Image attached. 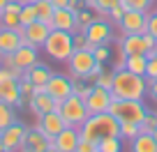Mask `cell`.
I'll return each mask as SVG.
<instances>
[{"mask_svg": "<svg viewBox=\"0 0 157 152\" xmlns=\"http://www.w3.org/2000/svg\"><path fill=\"white\" fill-rule=\"evenodd\" d=\"M157 79V58H148V67H146V81H155Z\"/></svg>", "mask_w": 157, "mask_h": 152, "instance_id": "cell-38", "label": "cell"}, {"mask_svg": "<svg viewBox=\"0 0 157 152\" xmlns=\"http://www.w3.org/2000/svg\"><path fill=\"white\" fill-rule=\"evenodd\" d=\"M132 152H157V143L152 138V134H139L136 138H132Z\"/></svg>", "mask_w": 157, "mask_h": 152, "instance_id": "cell-24", "label": "cell"}, {"mask_svg": "<svg viewBox=\"0 0 157 152\" xmlns=\"http://www.w3.org/2000/svg\"><path fill=\"white\" fill-rule=\"evenodd\" d=\"M23 2H35V0H23Z\"/></svg>", "mask_w": 157, "mask_h": 152, "instance_id": "cell-51", "label": "cell"}, {"mask_svg": "<svg viewBox=\"0 0 157 152\" xmlns=\"http://www.w3.org/2000/svg\"><path fill=\"white\" fill-rule=\"evenodd\" d=\"M49 145H53V138H49L39 127H33V129H28V134H25V141H23L21 152H44Z\"/></svg>", "mask_w": 157, "mask_h": 152, "instance_id": "cell-15", "label": "cell"}, {"mask_svg": "<svg viewBox=\"0 0 157 152\" xmlns=\"http://www.w3.org/2000/svg\"><path fill=\"white\" fill-rule=\"evenodd\" d=\"M2 150H5V147H2V143H0V152H2Z\"/></svg>", "mask_w": 157, "mask_h": 152, "instance_id": "cell-50", "label": "cell"}, {"mask_svg": "<svg viewBox=\"0 0 157 152\" xmlns=\"http://www.w3.org/2000/svg\"><path fill=\"white\" fill-rule=\"evenodd\" d=\"M97 5H99V9H102V14L109 19V9H113L116 5H120V0H97Z\"/></svg>", "mask_w": 157, "mask_h": 152, "instance_id": "cell-41", "label": "cell"}, {"mask_svg": "<svg viewBox=\"0 0 157 152\" xmlns=\"http://www.w3.org/2000/svg\"><path fill=\"white\" fill-rule=\"evenodd\" d=\"M7 2H10V0H0V9H2V7H5Z\"/></svg>", "mask_w": 157, "mask_h": 152, "instance_id": "cell-49", "label": "cell"}, {"mask_svg": "<svg viewBox=\"0 0 157 152\" xmlns=\"http://www.w3.org/2000/svg\"><path fill=\"white\" fill-rule=\"evenodd\" d=\"M67 65H69V76H74V79H88V74L93 72L97 60H95L93 51L81 49V51H74V53L69 55Z\"/></svg>", "mask_w": 157, "mask_h": 152, "instance_id": "cell-8", "label": "cell"}, {"mask_svg": "<svg viewBox=\"0 0 157 152\" xmlns=\"http://www.w3.org/2000/svg\"><path fill=\"white\" fill-rule=\"evenodd\" d=\"M69 2H72V0H51V5H53L56 9H60V7H69Z\"/></svg>", "mask_w": 157, "mask_h": 152, "instance_id": "cell-46", "label": "cell"}, {"mask_svg": "<svg viewBox=\"0 0 157 152\" xmlns=\"http://www.w3.org/2000/svg\"><path fill=\"white\" fill-rule=\"evenodd\" d=\"M51 28H53V30H67V32H78L76 14H74L69 7H60V9H56L53 19H51Z\"/></svg>", "mask_w": 157, "mask_h": 152, "instance_id": "cell-17", "label": "cell"}, {"mask_svg": "<svg viewBox=\"0 0 157 152\" xmlns=\"http://www.w3.org/2000/svg\"><path fill=\"white\" fill-rule=\"evenodd\" d=\"M139 134H141V127H139L136 122H120V138L132 141V138H136Z\"/></svg>", "mask_w": 157, "mask_h": 152, "instance_id": "cell-32", "label": "cell"}, {"mask_svg": "<svg viewBox=\"0 0 157 152\" xmlns=\"http://www.w3.org/2000/svg\"><path fill=\"white\" fill-rule=\"evenodd\" d=\"M78 132H81V138L99 143L104 136H120V122L109 111H104V113H97V115H90L81 124Z\"/></svg>", "mask_w": 157, "mask_h": 152, "instance_id": "cell-2", "label": "cell"}, {"mask_svg": "<svg viewBox=\"0 0 157 152\" xmlns=\"http://www.w3.org/2000/svg\"><path fill=\"white\" fill-rule=\"evenodd\" d=\"M141 127V134H150L152 129L157 127V113H152V111H148V115L143 118V122L139 124Z\"/></svg>", "mask_w": 157, "mask_h": 152, "instance_id": "cell-35", "label": "cell"}, {"mask_svg": "<svg viewBox=\"0 0 157 152\" xmlns=\"http://www.w3.org/2000/svg\"><path fill=\"white\" fill-rule=\"evenodd\" d=\"M0 102L10 104L14 108L25 106V102L21 99V92H19V79H7L0 83Z\"/></svg>", "mask_w": 157, "mask_h": 152, "instance_id": "cell-18", "label": "cell"}, {"mask_svg": "<svg viewBox=\"0 0 157 152\" xmlns=\"http://www.w3.org/2000/svg\"><path fill=\"white\" fill-rule=\"evenodd\" d=\"M23 44L21 30H12V28H0V58L2 55H12L19 46Z\"/></svg>", "mask_w": 157, "mask_h": 152, "instance_id": "cell-19", "label": "cell"}, {"mask_svg": "<svg viewBox=\"0 0 157 152\" xmlns=\"http://www.w3.org/2000/svg\"><path fill=\"white\" fill-rule=\"evenodd\" d=\"M95 85H99V88H106V90H111V85H113V69H104L102 74H99L97 79H95Z\"/></svg>", "mask_w": 157, "mask_h": 152, "instance_id": "cell-36", "label": "cell"}, {"mask_svg": "<svg viewBox=\"0 0 157 152\" xmlns=\"http://www.w3.org/2000/svg\"><path fill=\"white\" fill-rule=\"evenodd\" d=\"M25 134H28V127L16 120V122H12L10 127H5L0 132V143H2V147H5L7 152H21Z\"/></svg>", "mask_w": 157, "mask_h": 152, "instance_id": "cell-10", "label": "cell"}, {"mask_svg": "<svg viewBox=\"0 0 157 152\" xmlns=\"http://www.w3.org/2000/svg\"><path fill=\"white\" fill-rule=\"evenodd\" d=\"M155 0H120V5L125 9H139V12H148L152 7Z\"/></svg>", "mask_w": 157, "mask_h": 152, "instance_id": "cell-33", "label": "cell"}, {"mask_svg": "<svg viewBox=\"0 0 157 152\" xmlns=\"http://www.w3.org/2000/svg\"><path fill=\"white\" fill-rule=\"evenodd\" d=\"M74 152H97V143H93V141H86V138H81Z\"/></svg>", "mask_w": 157, "mask_h": 152, "instance_id": "cell-39", "label": "cell"}, {"mask_svg": "<svg viewBox=\"0 0 157 152\" xmlns=\"http://www.w3.org/2000/svg\"><path fill=\"white\" fill-rule=\"evenodd\" d=\"M51 74H53V72H51V69L46 67L44 62H37V65H33L28 72H23V76L35 85V88H44L46 81L51 79Z\"/></svg>", "mask_w": 157, "mask_h": 152, "instance_id": "cell-22", "label": "cell"}, {"mask_svg": "<svg viewBox=\"0 0 157 152\" xmlns=\"http://www.w3.org/2000/svg\"><path fill=\"white\" fill-rule=\"evenodd\" d=\"M81 49H88V37L83 32H74V51H81Z\"/></svg>", "mask_w": 157, "mask_h": 152, "instance_id": "cell-40", "label": "cell"}, {"mask_svg": "<svg viewBox=\"0 0 157 152\" xmlns=\"http://www.w3.org/2000/svg\"><path fill=\"white\" fill-rule=\"evenodd\" d=\"M7 79H16V76H14L7 67H2V65H0V83H2V81H7Z\"/></svg>", "mask_w": 157, "mask_h": 152, "instance_id": "cell-44", "label": "cell"}, {"mask_svg": "<svg viewBox=\"0 0 157 152\" xmlns=\"http://www.w3.org/2000/svg\"><path fill=\"white\" fill-rule=\"evenodd\" d=\"M44 152H60V150H58V147H56V145H49V147H46Z\"/></svg>", "mask_w": 157, "mask_h": 152, "instance_id": "cell-47", "label": "cell"}, {"mask_svg": "<svg viewBox=\"0 0 157 152\" xmlns=\"http://www.w3.org/2000/svg\"><path fill=\"white\" fill-rule=\"evenodd\" d=\"M148 95L157 102V79L155 81H148Z\"/></svg>", "mask_w": 157, "mask_h": 152, "instance_id": "cell-45", "label": "cell"}, {"mask_svg": "<svg viewBox=\"0 0 157 152\" xmlns=\"http://www.w3.org/2000/svg\"><path fill=\"white\" fill-rule=\"evenodd\" d=\"M146 67H148V55H143V53L125 55V69L139 74V76H146Z\"/></svg>", "mask_w": 157, "mask_h": 152, "instance_id": "cell-23", "label": "cell"}, {"mask_svg": "<svg viewBox=\"0 0 157 152\" xmlns=\"http://www.w3.org/2000/svg\"><path fill=\"white\" fill-rule=\"evenodd\" d=\"M28 108L39 118V115H44V113H49V111H58V102L46 92H37V95H33V99L28 102Z\"/></svg>", "mask_w": 157, "mask_h": 152, "instance_id": "cell-21", "label": "cell"}, {"mask_svg": "<svg viewBox=\"0 0 157 152\" xmlns=\"http://www.w3.org/2000/svg\"><path fill=\"white\" fill-rule=\"evenodd\" d=\"M35 9H37V19L44 21V23L51 25V19H53L56 7L51 5V0H35Z\"/></svg>", "mask_w": 157, "mask_h": 152, "instance_id": "cell-25", "label": "cell"}, {"mask_svg": "<svg viewBox=\"0 0 157 152\" xmlns=\"http://www.w3.org/2000/svg\"><path fill=\"white\" fill-rule=\"evenodd\" d=\"M37 62H39V49L37 46H30V44H21L12 55H2V58H0V65L7 67L16 79H21L23 72H28V69L33 67V65H37Z\"/></svg>", "mask_w": 157, "mask_h": 152, "instance_id": "cell-3", "label": "cell"}, {"mask_svg": "<svg viewBox=\"0 0 157 152\" xmlns=\"http://www.w3.org/2000/svg\"><path fill=\"white\" fill-rule=\"evenodd\" d=\"M12 122H16V113H14V106H10V104L0 102V132L5 127H10Z\"/></svg>", "mask_w": 157, "mask_h": 152, "instance_id": "cell-28", "label": "cell"}, {"mask_svg": "<svg viewBox=\"0 0 157 152\" xmlns=\"http://www.w3.org/2000/svg\"><path fill=\"white\" fill-rule=\"evenodd\" d=\"M109 113H111L118 122L141 124L143 118L148 115V108H146V104H143V99H111Z\"/></svg>", "mask_w": 157, "mask_h": 152, "instance_id": "cell-5", "label": "cell"}, {"mask_svg": "<svg viewBox=\"0 0 157 152\" xmlns=\"http://www.w3.org/2000/svg\"><path fill=\"white\" fill-rule=\"evenodd\" d=\"M58 113L63 115V120H65L67 127H78V129H81V124L90 118L88 106H86V99L76 97V95H69L67 99L58 102Z\"/></svg>", "mask_w": 157, "mask_h": 152, "instance_id": "cell-6", "label": "cell"}, {"mask_svg": "<svg viewBox=\"0 0 157 152\" xmlns=\"http://www.w3.org/2000/svg\"><path fill=\"white\" fill-rule=\"evenodd\" d=\"M95 21V12H90L88 7L83 5V9L76 12V25H78V32H83L86 28H88V23H93Z\"/></svg>", "mask_w": 157, "mask_h": 152, "instance_id": "cell-31", "label": "cell"}, {"mask_svg": "<svg viewBox=\"0 0 157 152\" xmlns=\"http://www.w3.org/2000/svg\"><path fill=\"white\" fill-rule=\"evenodd\" d=\"M155 46H157V39L148 32H141V35H123L120 42H118V51L123 55H134V53H143L148 58L155 55Z\"/></svg>", "mask_w": 157, "mask_h": 152, "instance_id": "cell-7", "label": "cell"}, {"mask_svg": "<svg viewBox=\"0 0 157 152\" xmlns=\"http://www.w3.org/2000/svg\"><path fill=\"white\" fill-rule=\"evenodd\" d=\"M125 12H127V9H125L123 5H116V7H113V9H109V21H113V23H118V21L123 19V14H125Z\"/></svg>", "mask_w": 157, "mask_h": 152, "instance_id": "cell-42", "label": "cell"}, {"mask_svg": "<svg viewBox=\"0 0 157 152\" xmlns=\"http://www.w3.org/2000/svg\"><path fill=\"white\" fill-rule=\"evenodd\" d=\"M19 92H21V99H23L25 104H28L30 99H33V95H35V85L30 83L25 76H21V79H19Z\"/></svg>", "mask_w": 157, "mask_h": 152, "instance_id": "cell-34", "label": "cell"}, {"mask_svg": "<svg viewBox=\"0 0 157 152\" xmlns=\"http://www.w3.org/2000/svg\"><path fill=\"white\" fill-rule=\"evenodd\" d=\"M19 19H21V25H30L33 21H37V9H35V2H23Z\"/></svg>", "mask_w": 157, "mask_h": 152, "instance_id": "cell-30", "label": "cell"}, {"mask_svg": "<svg viewBox=\"0 0 157 152\" xmlns=\"http://www.w3.org/2000/svg\"><path fill=\"white\" fill-rule=\"evenodd\" d=\"M148 35H152L157 39V9L152 14H148Z\"/></svg>", "mask_w": 157, "mask_h": 152, "instance_id": "cell-43", "label": "cell"}, {"mask_svg": "<svg viewBox=\"0 0 157 152\" xmlns=\"http://www.w3.org/2000/svg\"><path fill=\"white\" fill-rule=\"evenodd\" d=\"M123 138L120 136H104L102 141L97 143V150L99 152H120L123 150Z\"/></svg>", "mask_w": 157, "mask_h": 152, "instance_id": "cell-27", "label": "cell"}, {"mask_svg": "<svg viewBox=\"0 0 157 152\" xmlns=\"http://www.w3.org/2000/svg\"><path fill=\"white\" fill-rule=\"evenodd\" d=\"M97 152H99V150H97Z\"/></svg>", "mask_w": 157, "mask_h": 152, "instance_id": "cell-54", "label": "cell"}, {"mask_svg": "<svg viewBox=\"0 0 157 152\" xmlns=\"http://www.w3.org/2000/svg\"><path fill=\"white\" fill-rule=\"evenodd\" d=\"M118 28L123 35H141L148 32V12H139V9H127L123 14V19L118 21Z\"/></svg>", "mask_w": 157, "mask_h": 152, "instance_id": "cell-9", "label": "cell"}, {"mask_svg": "<svg viewBox=\"0 0 157 152\" xmlns=\"http://www.w3.org/2000/svg\"><path fill=\"white\" fill-rule=\"evenodd\" d=\"M0 28H12V30H21V19H19V12H5L0 9Z\"/></svg>", "mask_w": 157, "mask_h": 152, "instance_id": "cell-26", "label": "cell"}, {"mask_svg": "<svg viewBox=\"0 0 157 152\" xmlns=\"http://www.w3.org/2000/svg\"><path fill=\"white\" fill-rule=\"evenodd\" d=\"M93 55H95L97 62H106V60L111 58V49H109V44H97L95 51H93Z\"/></svg>", "mask_w": 157, "mask_h": 152, "instance_id": "cell-37", "label": "cell"}, {"mask_svg": "<svg viewBox=\"0 0 157 152\" xmlns=\"http://www.w3.org/2000/svg\"><path fill=\"white\" fill-rule=\"evenodd\" d=\"M51 30H53V28H51L49 23H44V21H39V19L33 21L30 25H23V28H21L23 44H30V46H37V49H42Z\"/></svg>", "mask_w": 157, "mask_h": 152, "instance_id": "cell-12", "label": "cell"}, {"mask_svg": "<svg viewBox=\"0 0 157 152\" xmlns=\"http://www.w3.org/2000/svg\"><path fill=\"white\" fill-rule=\"evenodd\" d=\"M111 90L106 88H99V85L93 83V90L90 95L86 97V106H88V113L90 115H97V113H104L109 111V104H111Z\"/></svg>", "mask_w": 157, "mask_h": 152, "instance_id": "cell-14", "label": "cell"}, {"mask_svg": "<svg viewBox=\"0 0 157 152\" xmlns=\"http://www.w3.org/2000/svg\"><path fill=\"white\" fill-rule=\"evenodd\" d=\"M35 127H39L49 138H56L65 127H67V124H65L63 115H60L58 111H49V113H44V115H39V120H37Z\"/></svg>", "mask_w": 157, "mask_h": 152, "instance_id": "cell-16", "label": "cell"}, {"mask_svg": "<svg viewBox=\"0 0 157 152\" xmlns=\"http://www.w3.org/2000/svg\"><path fill=\"white\" fill-rule=\"evenodd\" d=\"M150 134H152V138H155V143H157V127H155V129H152V132H150Z\"/></svg>", "mask_w": 157, "mask_h": 152, "instance_id": "cell-48", "label": "cell"}, {"mask_svg": "<svg viewBox=\"0 0 157 152\" xmlns=\"http://www.w3.org/2000/svg\"><path fill=\"white\" fill-rule=\"evenodd\" d=\"M83 35L88 37L90 44H109L113 39V30H111V23L109 19H102V16H95L93 23H88V28L83 30Z\"/></svg>", "mask_w": 157, "mask_h": 152, "instance_id": "cell-11", "label": "cell"}, {"mask_svg": "<svg viewBox=\"0 0 157 152\" xmlns=\"http://www.w3.org/2000/svg\"><path fill=\"white\" fill-rule=\"evenodd\" d=\"M78 141H81V132H78V127H65L63 132L53 138V145L58 147L60 152H74L76 145H78Z\"/></svg>", "mask_w": 157, "mask_h": 152, "instance_id": "cell-20", "label": "cell"}, {"mask_svg": "<svg viewBox=\"0 0 157 152\" xmlns=\"http://www.w3.org/2000/svg\"><path fill=\"white\" fill-rule=\"evenodd\" d=\"M146 92H148L146 76H139L125 67L113 69V85H111L113 99H143Z\"/></svg>", "mask_w": 157, "mask_h": 152, "instance_id": "cell-1", "label": "cell"}, {"mask_svg": "<svg viewBox=\"0 0 157 152\" xmlns=\"http://www.w3.org/2000/svg\"><path fill=\"white\" fill-rule=\"evenodd\" d=\"M44 92L51 95L56 102H63L72 95V76H65V74H51V79L46 81Z\"/></svg>", "mask_w": 157, "mask_h": 152, "instance_id": "cell-13", "label": "cell"}, {"mask_svg": "<svg viewBox=\"0 0 157 152\" xmlns=\"http://www.w3.org/2000/svg\"><path fill=\"white\" fill-rule=\"evenodd\" d=\"M2 152H7V150H2Z\"/></svg>", "mask_w": 157, "mask_h": 152, "instance_id": "cell-53", "label": "cell"}, {"mask_svg": "<svg viewBox=\"0 0 157 152\" xmlns=\"http://www.w3.org/2000/svg\"><path fill=\"white\" fill-rule=\"evenodd\" d=\"M42 49H44V53L49 55L51 60L67 62L69 55L74 53V32H67V30H51Z\"/></svg>", "mask_w": 157, "mask_h": 152, "instance_id": "cell-4", "label": "cell"}, {"mask_svg": "<svg viewBox=\"0 0 157 152\" xmlns=\"http://www.w3.org/2000/svg\"><path fill=\"white\" fill-rule=\"evenodd\" d=\"M155 58H157V46H155Z\"/></svg>", "mask_w": 157, "mask_h": 152, "instance_id": "cell-52", "label": "cell"}, {"mask_svg": "<svg viewBox=\"0 0 157 152\" xmlns=\"http://www.w3.org/2000/svg\"><path fill=\"white\" fill-rule=\"evenodd\" d=\"M90 90H93V83L86 79H74L72 76V95H76V97L86 99L90 95Z\"/></svg>", "mask_w": 157, "mask_h": 152, "instance_id": "cell-29", "label": "cell"}]
</instances>
